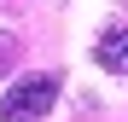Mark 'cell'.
<instances>
[{
  "label": "cell",
  "mask_w": 128,
  "mask_h": 122,
  "mask_svg": "<svg viewBox=\"0 0 128 122\" xmlns=\"http://www.w3.org/2000/svg\"><path fill=\"white\" fill-rule=\"evenodd\" d=\"M52 105H58V76L35 70V76H18L0 93V122H41Z\"/></svg>",
  "instance_id": "1"
},
{
  "label": "cell",
  "mask_w": 128,
  "mask_h": 122,
  "mask_svg": "<svg viewBox=\"0 0 128 122\" xmlns=\"http://www.w3.org/2000/svg\"><path fill=\"white\" fill-rule=\"evenodd\" d=\"M93 58H99L111 76H128V23H122V29H105L99 47H93Z\"/></svg>",
  "instance_id": "2"
},
{
  "label": "cell",
  "mask_w": 128,
  "mask_h": 122,
  "mask_svg": "<svg viewBox=\"0 0 128 122\" xmlns=\"http://www.w3.org/2000/svg\"><path fill=\"white\" fill-rule=\"evenodd\" d=\"M12 58H18V41H12V35H0V70H12Z\"/></svg>",
  "instance_id": "3"
}]
</instances>
